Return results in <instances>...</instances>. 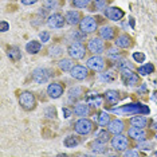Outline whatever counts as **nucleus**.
<instances>
[{"label":"nucleus","instance_id":"nucleus-1","mask_svg":"<svg viewBox=\"0 0 157 157\" xmlns=\"http://www.w3.org/2000/svg\"><path fill=\"white\" fill-rule=\"evenodd\" d=\"M113 113L117 114H125V116H130V114H142V116H146V114L151 113V110L146 105H142V103L137 102V103H128V105H124L121 108L117 109H112Z\"/></svg>","mask_w":157,"mask_h":157},{"label":"nucleus","instance_id":"nucleus-2","mask_svg":"<svg viewBox=\"0 0 157 157\" xmlns=\"http://www.w3.org/2000/svg\"><path fill=\"white\" fill-rule=\"evenodd\" d=\"M19 105L26 112H33L36 108V97L31 91H22L19 94Z\"/></svg>","mask_w":157,"mask_h":157},{"label":"nucleus","instance_id":"nucleus-3","mask_svg":"<svg viewBox=\"0 0 157 157\" xmlns=\"http://www.w3.org/2000/svg\"><path fill=\"white\" fill-rule=\"evenodd\" d=\"M94 129H95L94 122H93L91 120H89L87 117H81V118L74 124V130H75L78 134H81V136L90 134V133H93V130Z\"/></svg>","mask_w":157,"mask_h":157},{"label":"nucleus","instance_id":"nucleus-4","mask_svg":"<svg viewBox=\"0 0 157 157\" xmlns=\"http://www.w3.org/2000/svg\"><path fill=\"white\" fill-rule=\"evenodd\" d=\"M121 78L126 86H137L141 83L140 74L134 73L133 69H121Z\"/></svg>","mask_w":157,"mask_h":157},{"label":"nucleus","instance_id":"nucleus-5","mask_svg":"<svg viewBox=\"0 0 157 157\" xmlns=\"http://www.w3.org/2000/svg\"><path fill=\"white\" fill-rule=\"evenodd\" d=\"M106 62H108V60L103 58V56L98 55V54H94L93 56H90V58L87 59L86 66L93 71H103L106 69V66H108Z\"/></svg>","mask_w":157,"mask_h":157},{"label":"nucleus","instance_id":"nucleus-6","mask_svg":"<svg viewBox=\"0 0 157 157\" xmlns=\"http://www.w3.org/2000/svg\"><path fill=\"white\" fill-rule=\"evenodd\" d=\"M54 75V71L50 70V69H46V67H38V69L34 70L33 73V79L35 83H46L50 78Z\"/></svg>","mask_w":157,"mask_h":157},{"label":"nucleus","instance_id":"nucleus-7","mask_svg":"<svg viewBox=\"0 0 157 157\" xmlns=\"http://www.w3.org/2000/svg\"><path fill=\"white\" fill-rule=\"evenodd\" d=\"M110 144H112V148L114 151L124 152L129 148L130 142H129V138H128L126 136H124L121 133V134H114V137H112V140H110Z\"/></svg>","mask_w":157,"mask_h":157},{"label":"nucleus","instance_id":"nucleus-8","mask_svg":"<svg viewBox=\"0 0 157 157\" xmlns=\"http://www.w3.org/2000/svg\"><path fill=\"white\" fill-rule=\"evenodd\" d=\"M79 30L83 31L86 34H91L94 31L98 30V20L97 17H91V16H85L82 17L81 23H79Z\"/></svg>","mask_w":157,"mask_h":157},{"label":"nucleus","instance_id":"nucleus-9","mask_svg":"<svg viewBox=\"0 0 157 157\" xmlns=\"http://www.w3.org/2000/svg\"><path fill=\"white\" fill-rule=\"evenodd\" d=\"M67 54L73 59H83L86 55V47L79 42H74L67 47Z\"/></svg>","mask_w":157,"mask_h":157},{"label":"nucleus","instance_id":"nucleus-10","mask_svg":"<svg viewBox=\"0 0 157 157\" xmlns=\"http://www.w3.org/2000/svg\"><path fill=\"white\" fill-rule=\"evenodd\" d=\"M87 50L93 54H102L106 50V43L105 39L99 38H91L90 40L87 42Z\"/></svg>","mask_w":157,"mask_h":157},{"label":"nucleus","instance_id":"nucleus-11","mask_svg":"<svg viewBox=\"0 0 157 157\" xmlns=\"http://www.w3.org/2000/svg\"><path fill=\"white\" fill-rule=\"evenodd\" d=\"M63 93H65V85H62L60 82H52L47 86L48 98L58 99L63 95Z\"/></svg>","mask_w":157,"mask_h":157},{"label":"nucleus","instance_id":"nucleus-12","mask_svg":"<svg viewBox=\"0 0 157 157\" xmlns=\"http://www.w3.org/2000/svg\"><path fill=\"white\" fill-rule=\"evenodd\" d=\"M128 136L136 142H141V141L148 140V132L145 130V128L132 126V128H129V130H128Z\"/></svg>","mask_w":157,"mask_h":157},{"label":"nucleus","instance_id":"nucleus-13","mask_svg":"<svg viewBox=\"0 0 157 157\" xmlns=\"http://www.w3.org/2000/svg\"><path fill=\"white\" fill-rule=\"evenodd\" d=\"M70 75L74 78V79H78V81H83L89 78L90 75V71H89V67L87 66H82V65H75L73 69L70 70Z\"/></svg>","mask_w":157,"mask_h":157},{"label":"nucleus","instance_id":"nucleus-14","mask_svg":"<svg viewBox=\"0 0 157 157\" xmlns=\"http://www.w3.org/2000/svg\"><path fill=\"white\" fill-rule=\"evenodd\" d=\"M103 13H105L106 19L113 20V22H120V20L125 16V12L120 8V7H106Z\"/></svg>","mask_w":157,"mask_h":157},{"label":"nucleus","instance_id":"nucleus-15","mask_svg":"<svg viewBox=\"0 0 157 157\" xmlns=\"http://www.w3.org/2000/svg\"><path fill=\"white\" fill-rule=\"evenodd\" d=\"M66 24V17L59 12H54L47 17V26L50 28H62Z\"/></svg>","mask_w":157,"mask_h":157},{"label":"nucleus","instance_id":"nucleus-16","mask_svg":"<svg viewBox=\"0 0 157 157\" xmlns=\"http://www.w3.org/2000/svg\"><path fill=\"white\" fill-rule=\"evenodd\" d=\"M114 44L120 48H130V47H133L134 40L129 34H121L114 39Z\"/></svg>","mask_w":157,"mask_h":157},{"label":"nucleus","instance_id":"nucleus-17","mask_svg":"<svg viewBox=\"0 0 157 157\" xmlns=\"http://www.w3.org/2000/svg\"><path fill=\"white\" fill-rule=\"evenodd\" d=\"M98 34L99 36L105 40H114L117 36H118V31H117L116 27H112V26H102L101 28L98 30Z\"/></svg>","mask_w":157,"mask_h":157},{"label":"nucleus","instance_id":"nucleus-18","mask_svg":"<svg viewBox=\"0 0 157 157\" xmlns=\"http://www.w3.org/2000/svg\"><path fill=\"white\" fill-rule=\"evenodd\" d=\"M66 23L70 24V26H75V24H79L81 20H82V13L81 11H78V10H71V11H67L66 12Z\"/></svg>","mask_w":157,"mask_h":157},{"label":"nucleus","instance_id":"nucleus-19","mask_svg":"<svg viewBox=\"0 0 157 157\" xmlns=\"http://www.w3.org/2000/svg\"><path fill=\"white\" fill-rule=\"evenodd\" d=\"M108 130L112 134H121L125 130V121L120 120V118L112 120L110 124L108 125Z\"/></svg>","mask_w":157,"mask_h":157},{"label":"nucleus","instance_id":"nucleus-20","mask_svg":"<svg viewBox=\"0 0 157 157\" xmlns=\"http://www.w3.org/2000/svg\"><path fill=\"white\" fill-rule=\"evenodd\" d=\"M129 124L132 126H136V128H146L149 124H151V121L146 118V117L142 116V114H136L134 117H132L129 120Z\"/></svg>","mask_w":157,"mask_h":157},{"label":"nucleus","instance_id":"nucleus-21","mask_svg":"<svg viewBox=\"0 0 157 157\" xmlns=\"http://www.w3.org/2000/svg\"><path fill=\"white\" fill-rule=\"evenodd\" d=\"M73 113L78 117H87L90 116L91 113V109H90V105L89 103H77L73 109Z\"/></svg>","mask_w":157,"mask_h":157},{"label":"nucleus","instance_id":"nucleus-22","mask_svg":"<svg viewBox=\"0 0 157 157\" xmlns=\"http://www.w3.org/2000/svg\"><path fill=\"white\" fill-rule=\"evenodd\" d=\"M121 93L117 91V90H106L105 94H103V97H105L106 102H109L110 105H117V103L120 102L121 99Z\"/></svg>","mask_w":157,"mask_h":157},{"label":"nucleus","instance_id":"nucleus-23","mask_svg":"<svg viewBox=\"0 0 157 157\" xmlns=\"http://www.w3.org/2000/svg\"><path fill=\"white\" fill-rule=\"evenodd\" d=\"M85 93L83 90V87H81V86H74V87H71L70 90H69V101L70 102H75L77 99H79L82 97V94Z\"/></svg>","mask_w":157,"mask_h":157},{"label":"nucleus","instance_id":"nucleus-24","mask_svg":"<svg viewBox=\"0 0 157 157\" xmlns=\"http://www.w3.org/2000/svg\"><path fill=\"white\" fill-rule=\"evenodd\" d=\"M40 50H42V43L40 42H38V40H31V42H28V43L26 44V51L28 52V54H31V55L38 54Z\"/></svg>","mask_w":157,"mask_h":157},{"label":"nucleus","instance_id":"nucleus-25","mask_svg":"<svg viewBox=\"0 0 157 157\" xmlns=\"http://www.w3.org/2000/svg\"><path fill=\"white\" fill-rule=\"evenodd\" d=\"M7 55L8 58L12 60V62H17L20 58H22V54H20V48L16 47V46H10L7 48Z\"/></svg>","mask_w":157,"mask_h":157},{"label":"nucleus","instance_id":"nucleus-26","mask_svg":"<svg viewBox=\"0 0 157 157\" xmlns=\"http://www.w3.org/2000/svg\"><path fill=\"white\" fill-rule=\"evenodd\" d=\"M99 78H101V81H103V82H114L118 78V74L113 70H103Z\"/></svg>","mask_w":157,"mask_h":157},{"label":"nucleus","instance_id":"nucleus-27","mask_svg":"<svg viewBox=\"0 0 157 157\" xmlns=\"http://www.w3.org/2000/svg\"><path fill=\"white\" fill-rule=\"evenodd\" d=\"M74 66L75 65H74V62H73V58H63L58 62V67H59V70H62V71H70Z\"/></svg>","mask_w":157,"mask_h":157},{"label":"nucleus","instance_id":"nucleus-28","mask_svg":"<svg viewBox=\"0 0 157 157\" xmlns=\"http://www.w3.org/2000/svg\"><path fill=\"white\" fill-rule=\"evenodd\" d=\"M81 137H78V136H67L63 140V144H65L66 148H75L77 145L81 144Z\"/></svg>","mask_w":157,"mask_h":157},{"label":"nucleus","instance_id":"nucleus-29","mask_svg":"<svg viewBox=\"0 0 157 157\" xmlns=\"http://www.w3.org/2000/svg\"><path fill=\"white\" fill-rule=\"evenodd\" d=\"M137 73L140 74V75H149V74L155 73V66H153L152 63H145V65L138 67Z\"/></svg>","mask_w":157,"mask_h":157},{"label":"nucleus","instance_id":"nucleus-30","mask_svg":"<svg viewBox=\"0 0 157 157\" xmlns=\"http://www.w3.org/2000/svg\"><path fill=\"white\" fill-rule=\"evenodd\" d=\"M110 121H112V118H110V114L108 112L98 113V124L101 125V126H108L110 124Z\"/></svg>","mask_w":157,"mask_h":157},{"label":"nucleus","instance_id":"nucleus-31","mask_svg":"<svg viewBox=\"0 0 157 157\" xmlns=\"http://www.w3.org/2000/svg\"><path fill=\"white\" fill-rule=\"evenodd\" d=\"M103 99H105V97H101V95H98V94H93V97H89L87 103L94 106V108H98V106H101L103 103Z\"/></svg>","mask_w":157,"mask_h":157},{"label":"nucleus","instance_id":"nucleus-32","mask_svg":"<svg viewBox=\"0 0 157 157\" xmlns=\"http://www.w3.org/2000/svg\"><path fill=\"white\" fill-rule=\"evenodd\" d=\"M112 140V133H110L109 130H101L97 136V138H95V141L98 142H102V144H106L108 141Z\"/></svg>","mask_w":157,"mask_h":157},{"label":"nucleus","instance_id":"nucleus-33","mask_svg":"<svg viewBox=\"0 0 157 157\" xmlns=\"http://www.w3.org/2000/svg\"><path fill=\"white\" fill-rule=\"evenodd\" d=\"M108 0H93L91 8H89L90 11H95V10H103L108 7Z\"/></svg>","mask_w":157,"mask_h":157},{"label":"nucleus","instance_id":"nucleus-34","mask_svg":"<svg viewBox=\"0 0 157 157\" xmlns=\"http://www.w3.org/2000/svg\"><path fill=\"white\" fill-rule=\"evenodd\" d=\"M108 55L109 56H112V58H121L122 56V51L120 50V47H110V48H108Z\"/></svg>","mask_w":157,"mask_h":157},{"label":"nucleus","instance_id":"nucleus-35","mask_svg":"<svg viewBox=\"0 0 157 157\" xmlns=\"http://www.w3.org/2000/svg\"><path fill=\"white\" fill-rule=\"evenodd\" d=\"M90 146H91L93 152H97V153H102L106 151V144H102V142H98V141L93 142Z\"/></svg>","mask_w":157,"mask_h":157},{"label":"nucleus","instance_id":"nucleus-36","mask_svg":"<svg viewBox=\"0 0 157 157\" xmlns=\"http://www.w3.org/2000/svg\"><path fill=\"white\" fill-rule=\"evenodd\" d=\"M91 3V0H73L71 4L75 8H86V7Z\"/></svg>","mask_w":157,"mask_h":157},{"label":"nucleus","instance_id":"nucleus-37","mask_svg":"<svg viewBox=\"0 0 157 157\" xmlns=\"http://www.w3.org/2000/svg\"><path fill=\"white\" fill-rule=\"evenodd\" d=\"M116 66L118 67V69L121 70V69H133L134 70V65L132 62H128V60H125V59H122V60H118V63H116Z\"/></svg>","mask_w":157,"mask_h":157},{"label":"nucleus","instance_id":"nucleus-38","mask_svg":"<svg viewBox=\"0 0 157 157\" xmlns=\"http://www.w3.org/2000/svg\"><path fill=\"white\" fill-rule=\"evenodd\" d=\"M152 146H153L152 142H148L145 140V141L138 142V144H137V149H138V151H148V149H152Z\"/></svg>","mask_w":157,"mask_h":157},{"label":"nucleus","instance_id":"nucleus-39","mask_svg":"<svg viewBox=\"0 0 157 157\" xmlns=\"http://www.w3.org/2000/svg\"><path fill=\"white\" fill-rule=\"evenodd\" d=\"M63 52V48L59 47V46H52V47L48 48V54L52 55V56H58Z\"/></svg>","mask_w":157,"mask_h":157},{"label":"nucleus","instance_id":"nucleus-40","mask_svg":"<svg viewBox=\"0 0 157 157\" xmlns=\"http://www.w3.org/2000/svg\"><path fill=\"white\" fill-rule=\"evenodd\" d=\"M58 7V2L56 0H44V8L46 10H52Z\"/></svg>","mask_w":157,"mask_h":157},{"label":"nucleus","instance_id":"nucleus-41","mask_svg":"<svg viewBox=\"0 0 157 157\" xmlns=\"http://www.w3.org/2000/svg\"><path fill=\"white\" fill-rule=\"evenodd\" d=\"M133 59L136 60V62H145V54H144V52H140V51H138V52H134V54H133Z\"/></svg>","mask_w":157,"mask_h":157},{"label":"nucleus","instance_id":"nucleus-42","mask_svg":"<svg viewBox=\"0 0 157 157\" xmlns=\"http://www.w3.org/2000/svg\"><path fill=\"white\" fill-rule=\"evenodd\" d=\"M39 38H40L42 43H47L50 40V33L48 31H42V33L39 34Z\"/></svg>","mask_w":157,"mask_h":157},{"label":"nucleus","instance_id":"nucleus-43","mask_svg":"<svg viewBox=\"0 0 157 157\" xmlns=\"http://www.w3.org/2000/svg\"><path fill=\"white\" fill-rule=\"evenodd\" d=\"M86 33H83V31H78V33H75V34H73V36L77 39V40H79V42H82V40H85L86 39Z\"/></svg>","mask_w":157,"mask_h":157},{"label":"nucleus","instance_id":"nucleus-44","mask_svg":"<svg viewBox=\"0 0 157 157\" xmlns=\"http://www.w3.org/2000/svg\"><path fill=\"white\" fill-rule=\"evenodd\" d=\"M46 116L48 118H56V110L55 108H47L46 109Z\"/></svg>","mask_w":157,"mask_h":157},{"label":"nucleus","instance_id":"nucleus-45","mask_svg":"<svg viewBox=\"0 0 157 157\" xmlns=\"http://www.w3.org/2000/svg\"><path fill=\"white\" fill-rule=\"evenodd\" d=\"M8 30H10V23H7L6 20H2V22H0V31L6 33V31H8Z\"/></svg>","mask_w":157,"mask_h":157},{"label":"nucleus","instance_id":"nucleus-46","mask_svg":"<svg viewBox=\"0 0 157 157\" xmlns=\"http://www.w3.org/2000/svg\"><path fill=\"white\" fill-rule=\"evenodd\" d=\"M141 153L138 152V151H124V156H140Z\"/></svg>","mask_w":157,"mask_h":157},{"label":"nucleus","instance_id":"nucleus-47","mask_svg":"<svg viewBox=\"0 0 157 157\" xmlns=\"http://www.w3.org/2000/svg\"><path fill=\"white\" fill-rule=\"evenodd\" d=\"M20 2H22V4H24V6H31V4H35L39 0H20Z\"/></svg>","mask_w":157,"mask_h":157},{"label":"nucleus","instance_id":"nucleus-48","mask_svg":"<svg viewBox=\"0 0 157 157\" xmlns=\"http://www.w3.org/2000/svg\"><path fill=\"white\" fill-rule=\"evenodd\" d=\"M62 112H63V114H65V116H63V117H66V118H69V117L71 116V113H73V110H69L67 108H63Z\"/></svg>","mask_w":157,"mask_h":157},{"label":"nucleus","instance_id":"nucleus-49","mask_svg":"<svg viewBox=\"0 0 157 157\" xmlns=\"http://www.w3.org/2000/svg\"><path fill=\"white\" fill-rule=\"evenodd\" d=\"M129 23H130V27L132 28H134V17H129Z\"/></svg>","mask_w":157,"mask_h":157},{"label":"nucleus","instance_id":"nucleus-50","mask_svg":"<svg viewBox=\"0 0 157 157\" xmlns=\"http://www.w3.org/2000/svg\"><path fill=\"white\" fill-rule=\"evenodd\" d=\"M152 98H153V99H157V90H156V91H153V95H152Z\"/></svg>","mask_w":157,"mask_h":157},{"label":"nucleus","instance_id":"nucleus-51","mask_svg":"<svg viewBox=\"0 0 157 157\" xmlns=\"http://www.w3.org/2000/svg\"><path fill=\"white\" fill-rule=\"evenodd\" d=\"M152 128H153V129H157V122H153V126Z\"/></svg>","mask_w":157,"mask_h":157},{"label":"nucleus","instance_id":"nucleus-52","mask_svg":"<svg viewBox=\"0 0 157 157\" xmlns=\"http://www.w3.org/2000/svg\"><path fill=\"white\" fill-rule=\"evenodd\" d=\"M153 156H156V157H157V151H156V152H153Z\"/></svg>","mask_w":157,"mask_h":157},{"label":"nucleus","instance_id":"nucleus-53","mask_svg":"<svg viewBox=\"0 0 157 157\" xmlns=\"http://www.w3.org/2000/svg\"><path fill=\"white\" fill-rule=\"evenodd\" d=\"M156 138H157V134H156Z\"/></svg>","mask_w":157,"mask_h":157}]
</instances>
